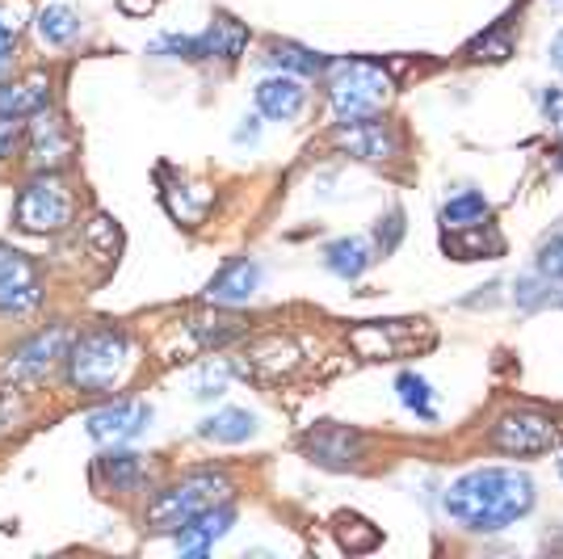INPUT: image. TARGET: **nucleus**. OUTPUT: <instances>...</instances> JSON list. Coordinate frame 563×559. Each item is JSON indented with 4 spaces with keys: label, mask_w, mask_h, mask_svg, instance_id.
<instances>
[{
    "label": "nucleus",
    "mask_w": 563,
    "mask_h": 559,
    "mask_svg": "<svg viewBox=\"0 0 563 559\" xmlns=\"http://www.w3.org/2000/svg\"><path fill=\"white\" fill-rule=\"evenodd\" d=\"M25 152H30V164L38 173H55L59 164L71 161L76 135H71V127L59 114H38V122L30 127V147Z\"/></svg>",
    "instance_id": "13"
},
{
    "label": "nucleus",
    "mask_w": 563,
    "mask_h": 559,
    "mask_svg": "<svg viewBox=\"0 0 563 559\" xmlns=\"http://www.w3.org/2000/svg\"><path fill=\"white\" fill-rule=\"evenodd\" d=\"M198 434H202L207 442H223V446L249 442V438L257 434V417L244 413V408H219L214 417H207L198 425Z\"/></svg>",
    "instance_id": "20"
},
{
    "label": "nucleus",
    "mask_w": 563,
    "mask_h": 559,
    "mask_svg": "<svg viewBox=\"0 0 563 559\" xmlns=\"http://www.w3.org/2000/svg\"><path fill=\"white\" fill-rule=\"evenodd\" d=\"M371 261H375L371 244H366V240H357V235L336 240V244L324 249V265H329L336 278H357V274H366V265H371Z\"/></svg>",
    "instance_id": "22"
},
{
    "label": "nucleus",
    "mask_w": 563,
    "mask_h": 559,
    "mask_svg": "<svg viewBox=\"0 0 563 559\" xmlns=\"http://www.w3.org/2000/svg\"><path fill=\"white\" fill-rule=\"evenodd\" d=\"M514 51V43H509V34L505 30H496V34H484V39H475L467 47L471 59H505Z\"/></svg>",
    "instance_id": "31"
},
{
    "label": "nucleus",
    "mask_w": 563,
    "mask_h": 559,
    "mask_svg": "<svg viewBox=\"0 0 563 559\" xmlns=\"http://www.w3.org/2000/svg\"><path fill=\"white\" fill-rule=\"evenodd\" d=\"M350 346L371 362H391L417 346L412 320H387V325H362L350 332Z\"/></svg>",
    "instance_id": "14"
},
{
    "label": "nucleus",
    "mask_w": 563,
    "mask_h": 559,
    "mask_svg": "<svg viewBox=\"0 0 563 559\" xmlns=\"http://www.w3.org/2000/svg\"><path fill=\"white\" fill-rule=\"evenodd\" d=\"M71 346V332L64 325L47 328V332H34L25 346L4 358V383H18V387H34V383H43L51 371H55V362H64V353Z\"/></svg>",
    "instance_id": "8"
},
{
    "label": "nucleus",
    "mask_w": 563,
    "mask_h": 559,
    "mask_svg": "<svg viewBox=\"0 0 563 559\" xmlns=\"http://www.w3.org/2000/svg\"><path fill=\"white\" fill-rule=\"evenodd\" d=\"M68 366V383L85 396H106L126 383V374L135 366V346L131 337L114 325L85 328L64 353Z\"/></svg>",
    "instance_id": "2"
},
{
    "label": "nucleus",
    "mask_w": 563,
    "mask_h": 559,
    "mask_svg": "<svg viewBox=\"0 0 563 559\" xmlns=\"http://www.w3.org/2000/svg\"><path fill=\"white\" fill-rule=\"evenodd\" d=\"M488 215H493L488 198H484V194H475V189H467V194H454L446 207H442V223H446L450 232H459V228H475V223H484Z\"/></svg>",
    "instance_id": "24"
},
{
    "label": "nucleus",
    "mask_w": 563,
    "mask_h": 559,
    "mask_svg": "<svg viewBox=\"0 0 563 559\" xmlns=\"http://www.w3.org/2000/svg\"><path fill=\"white\" fill-rule=\"evenodd\" d=\"M97 475L114 492H126L143 480V463H140V454H131V450H106V454L97 459Z\"/></svg>",
    "instance_id": "23"
},
{
    "label": "nucleus",
    "mask_w": 563,
    "mask_h": 559,
    "mask_svg": "<svg viewBox=\"0 0 563 559\" xmlns=\"http://www.w3.org/2000/svg\"><path fill=\"white\" fill-rule=\"evenodd\" d=\"M396 392H399V404L408 408V413H417L421 420H438V404H433V387L424 383L417 371H404L396 379Z\"/></svg>",
    "instance_id": "25"
},
{
    "label": "nucleus",
    "mask_w": 563,
    "mask_h": 559,
    "mask_svg": "<svg viewBox=\"0 0 563 559\" xmlns=\"http://www.w3.org/2000/svg\"><path fill=\"white\" fill-rule=\"evenodd\" d=\"M232 492L235 489L232 480H228V471H194L186 480H177L173 489L156 492V501L147 505L143 522L152 530H177V526H186L189 517H198L202 509L223 505Z\"/></svg>",
    "instance_id": "3"
},
{
    "label": "nucleus",
    "mask_w": 563,
    "mask_h": 559,
    "mask_svg": "<svg viewBox=\"0 0 563 559\" xmlns=\"http://www.w3.org/2000/svg\"><path fill=\"white\" fill-rule=\"evenodd\" d=\"M244 332V320L232 316V311H214V316H194L186 325L177 328V350L173 358H181L186 362L189 353H207V350H219V346H228Z\"/></svg>",
    "instance_id": "12"
},
{
    "label": "nucleus",
    "mask_w": 563,
    "mask_h": 559,
    "mask_svg": "<svg viewBox=\"0 0 563 559\" xmlns=\"http://www.w3.org/2000/svg\"><path fill=\"white\" fill-rule=\"evenodd\" d=\"M542 114L551 118L555 135L563 140V89H547V94H542Z\"/></svg>",
    "instance_id": "33"
},
{
    "label": "nucleus",
    "mask_w": 563,
    "mask_h": 559,
    "mask_svg": "<svg viewBox=\"0 0 563 559\" xmlns=\"http://www.w3.org/2000/svg\"><path fill=\"white\" fill-rule=\"evenodd\" d=\"M295 362H299V350L286 337H265L257 346H249L244 362H235V366L244 374H253V379H282Z\"/></svg>",
    "instance_id": "19"
},
{
    "label": "nucleus",
    "mask_w": 563,
    "mask_h": 559,
    "mask_svg": "<svg viewBox=\"0 0 563 559\" xmlns=\"http://www.w3.org/2000/svg\"><path fill=\"white\" fill-rule=\"evenodd\" d=\"M257 282H261V265L249 261V256H235L228 261L219 274L207 286V299L211 304H249L257 295Z\"/></svg>",
    "instance_id": "17"
},
{
    "label": "nucleus",
    "mask_w": 563,
    "mask_h": 559,
    "mask_svg": "<svg viewBox=\"0 0 563 559\" xmlns=\"http://www.w3.org/2000/svg\"><path fill=\"white\" fill-rule=\"evenodd\" d=\"M38 304H43L38 265L22 249L0 244V316H30Z\"/></svg>",
    "instance_id": "9"
},
{
    "label": "nucleus",
    "mask_w": 563,
    "mask_h": 559,
    "mask_svg": "<svg viewBox=\"0 0 563 559\" xmlns=\"http://www.w3.org/2000/svg\"><path fill=\"white\" fill-rule=\"evenodd\" d=\"M563 425L551 413L539 408H509L505 417L493 425V446L500 454H514V459H534L560 446Z\"/></svg>",
    "instance_id": "6"
},
{
    "label": "nucleus",
    "mask_w": 563,
    "mask_h": 559,
    "mask_svg": "<svg viewBox=\"0 0 563 559\" xmlns=\"http://www.w3.org/2000/svg\"><path fill=\"white\" fill-rule=\"evenodd\" d=\"M336 542L353 551V556H362V551H375L378 547V526H371L366 517H357V513H341L336 517Z\"/></svg>",
    "instance_id": "26"
},
{
    "label": "nucleus",
    "mask_w": 563,
    "mask_h": 559,
    "mask_svg": "<svg viewBox=\"0 0 563 559\" xmlns=\"http://www.w3.org/2000/svg\"><path fill=\"white\" fill-rule=\"evenodd\" d=\"M232 522H235V513L228 501L214 505V509H202L198 517H189L186 526L173 530V535H177V551H181V556H207L214 542L232 530Z\"/></svg>",
    "instance_id": "16"
},
{
    "label": "nucleus",
    "mask_w": 563,
    "mask_h": 559,
    "mask_svg": "<svg viewBox=\"0 0 563 559\" xmlns=\"http://www.w3.org/2000/svg\"><path fill=\"white\" fill-rule=\"evenodd\" d=\"M534 274H539L547 286H563V232H555L534 256Z\"/></svg>",
    "instance_id": "29"
},
{
    "label": "nucleus",
    "mask_w": 563,
    "mask_h": 559,
    "mask_svg": "<svg viewBox=\"0 0 563 559\" xmlns=\"http://www.w3.org/2000/svg\"><path fill=\"white\" fill-rule=\"evenodd\" d=\"M18 30H22L18 13H9V4L0 0V76L13 68V55H18Z\"/></svg>",
    "instance_id": "30"
},
{
    "label": "nucleus",
    "mask_w": 563,
    "mask_h": 559,
    "mask_svg": "<svg viewBox=\"0 0 563 559\" xmlns=\"http://www.w3.org/2000/svg\"><path fill=\"white\" fill-rule=\"evenodd\" d=\"M51 101V76L47 72H25L18 80L0 85V122H22L38 118Z\"/></svg>",
    "instance_id": "15"
},
{
    "label": "nucleus",
    "mask_w": 563,
    "mask_h": 559,
    "mask_svg": "<svg viewBox=\"0 0 563 559\" xmlns=\"http://www.w3.org/2000/svg\"><path fill=\"white\" fill-rule=\"evenodd\" d=\"M147 420H152V408L143 399H114V404L89 413L85 425H89V434H93L97 442L122 446L131 442V438H140L143 429H147Z\"/></svg>",
    "instance_id": "11"
},
{
    "label": "nucleus",
    "mask_w": 563,
    "mask_h": 559,
    "mask_svg": "<svg viewBox=\"0 0 563 559\" xmlns=\"http://www.w3.org/2000/svg\"><path fill=\"white\" fill-rule=\"evenodd\" d=\"M551 64L563 72V30L555 34V43H551Z\"/></svg>",
    "instance_id": "36"
},
{
    "label": "nucleus",
    "mask_w": 563,
    "mask_h": 559,
    "mask_svg": "<svg viewBox=\"0 0 563 559\" xmlns=\"http://www.w3.org/2000/svg\"><path fill=\"white\" fill-rule=\"evenodd\" d=\"M307 101V89L295 80V76H265L257 85V110L265 118H274V122H290V118H299Z\"/></svg>",
    "instance_id": "18"
},
{
    "label": "nucleus",
    "mask_w": 563,
    "mask_h": 559,
    "mask_svg": "<svg viewBox=\"0 0 563 559\" xmlns=\"http://www.w3.org/2000/svg\"><path fill=\"white\" fill-rule=\"evenodd\" d=\"M551 4H563V0H551Z\"/></svg>",
    "instance_id": "38"
},
{
    "label": "nucleus",
    "mask_w": 563,
    "mask_h": 559,
    "mask_svg": "<svg viewBox=\"0 0 563 559\" xmlns=\"http://www.w3.org/2000/svg\"><path fill=\"white\" fill-rule=\"evenodd\" d=\"M269 64H274V68H286V72H303V76H316V72L329 68V59H320L316 51L290 47V43H282V47L269 51Z\"/></svg>",
    "instance_id": "28"
},
{
    "label": "nucleus",
    "mask_w": 563,
    "mask_h": 559,
    "mask_svg": "<svg viewBox=\"0 0 563 559\" xmlns=\"http://www.w3.org/2000/svg\"><path fill=\"white\" fill-rule=\"evenodd\" d=\"M387 97H391V80L371 59H336V64H329V106L341 122L378 114L387 106Z\"/></svg>",
    "instance_id": "4"
},
{
    "label": "nucleus",
    "mask_w": 563,
    "mask_h": 559,
    "mask_svg": "<svg viewBox=\"0 0 563 559\" xmlns=\"http://www.w3.org/2000/svg\"><path fill=\"white\" fill-rule=\"evenodd\" d=\"M223 387H228V366H202L194 379V396L198 399L223 396Z\"/></svg>",
    "instance_id": "32"
},
{
    "label": "nucleus",
    "mask_w": 563,
    "mask_h": 559,
    "mask_svg": "<svg viewBox=\"0 0 563 559\" xmlns=\"http://www.w3.org/2000/svg\"><path fill=\"white\" fill-rule=\"evenodd\" d=\"M336 147H345L357 161H391L399 152V135L391 122L383 118H353V122H341L336 127Z\"/></svg>",
    "instance_id": "10"
},
{
    "label": "nucleus",
    "mask_w": 563,
    "mask_h": 559,
    "mask_svg": "<svg viewBox=\"0 0 563 559\" xmlns=\"http://www.w3.org/2000/svg\"><path fill=\"white\" fill-rule=\"evenodd\" d=\"M189 186H173V189H165V207H168V215L173 219H181V223H202V215L211 210V202H214V194L207 189V194H186Z\"/></svg>",
    "instance_id": "27"
},
{
    "label": "nucleus",
    "mask_w": 563,
    "mask_h": 559,
    "mask_svg": "<svg viewBox=\"0 0 563 559\" xmlns=\"http://www.w3.org/2000/svg\"><path fill=\"white\" fill-rule=\"evenodd\" d=\"M76 215V194L59 173H34L13 202V228L25 235H59Z\"/></svg>",
    "instance_id": "5"
},
{
    "label": "nucleus",
    "mask_w": 563,
    "mask_h": 559,
    "mask_svg": "<svg viewBox=\"0 0 563 559\" xmlns=\"http://www.w3.org/2000/svg\"><path fill=\"white\" fill-rule=\"evenodd\" d=\"M118 9H122L126 18H147V13L156 9V0H118Z\"/></svg>",
    "instance_id": "35"
},
{
    "label": "nucleus",
    "mask_w": 563,
    "mask_h": 559,
    "mask_svg": "<svg viewBox=\"0 0 563 559\" xmlns=\"http://www.w3.org/2000/svg\"><path fill=\"white\" fill-rule=\"evenodd\" d=\"M18 140H22V122H0V161L18 147Z\"/></svg>",
    "instance_id": "34"
},
{
    "label": "nucleus",
    "mask_w": 563,
    "mask_h": 559,
    "mask_svg": "<svg viewBox=\"0 0 563 559\" xmlns=\"http://www.w3.org/2000/svg\"><path fill=\"white\" fill-rule=\"evenodd\" d=\"M560 480H563V450H560Z\"/></svg>",
    "instance_id": "37"
},
{
    "label": "nucleus",
    "mask_w": 563,
    "mask_h": 559,
    "mask_svg": "<svg viewBox=\"0 0 563 559\" xmlns=\"http://www.w3.org/2000/svg\"><path fill=\"white\" fill-rule=\"evenodd\" d=\"M249 47V30L235 18H214L202 34H165L152 43V55H173V59H240Z\"/></svg>",
    "instance_id": "7"
},
{
    "label": "nucleus",
    "mask_w": 563,
    "mask_h": 559,
    "mask_svg": "<svg viewBox=\"0 0 563 559\" xmlns=\"http://www.w3.org/2000/svg\"><path fill=\"white\" fill-rule=\"evenodd\" d=\"M560 304H563V295H560Z\"/></svg>",
    "instance_id": "39"
},
{
    "label": "nucleus",
    "mask_w": 563,
    "mask_h": 559,
    "mask_svg": "<svg viewBox=\"0 0 563 559\" xmlns=\"http://www.w3.org/2000/svg\"><path fill=\"white\" fill-rule=\"evenodd\" d=\"M34 25H38V39H43L47 47H71V43L80 39V30H85L80 13L68 9V4H47V9H38Z\"/></svg>",
    "instance_id": "21"
},
{
    "label": "nucleus",
    "mask_w": 563,
    "mask_h": 559,
    "mask_svg": "<svg viewBox=\"0 0 563 559\" xmlns=\"http://www.w3.org/2000/svg\"><path fill=\"white\" fill-rule=\"evenodd\" d=\"M534 509V480L517 467H479L454 480L446 492V513L475 535H496Z\"/></svg>",
    "instance_id": "1"
}]
</instances>
